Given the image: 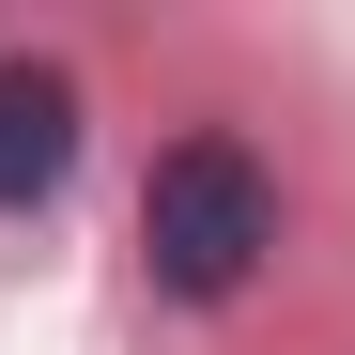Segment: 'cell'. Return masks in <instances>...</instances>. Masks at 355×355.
I'll return each instance as SVG.
<instances>
[{"mask_svg": "<svg viewBox=\"0 0 355 355\" xmlns=\"http://www.w3.org/2000/svg\"><path fill=\"white\" fill-rule=\"evenodd\" d=\"M78 170V78L62 62H0V216L46 201Z\"/></svg>", "mask_w": 355, "mask_h": 355, "instance_id": "obj_2", "label": "cell"}, {"mask_svg": "<svg viewBox=\"0 0 355 355\" xmlns=\"http://www.w3.org/2000/svg\"><path fill=\"white\" fill-rule=\"evenodd\" d=\"M263 248H278V186H263V155H248V139H170L155 186H139V263H155V293L232 309V293L263 278Z\"/></svg>", "mask_w": 355, "mask_h": 355, "instance_id": "obj_1", "label": "cell"}]
</instances>
